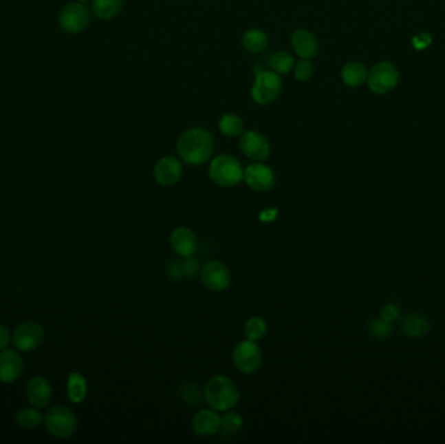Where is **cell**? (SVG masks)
Returning <instances> with one entry per match:
<instances>
[{
  "label": "cell",
  "mask_w": 445,
  "mask_h": 444,
  "mask_svg": "<svg viewBox=\"0 0 445 444\" xmlns=\"http://www.w3.org/2000/svg\"><path fill=\"white\" fill-rule=\"evenodd\" d=\"M78 1H81V3H85V1H89V0H78Z\"/></svg>",
  "instance_id": "36"
},
{
  "label": "cell",
  "mask_w": 445,
  "mask_h": 444,
  "mask_svg": "<svg viewBox=\"0 0 445 444\" xmlns=\"http://www.w3.org/2000/svg\"><path fill=\"white\" fill-rule=\"evenodd\" d=\"M235 368L245 375H252L262 368L263 353L257 341L242 340L235 349L232 355Z\"/></svg>",
  "instance_id": "5"
},
{
  "label": "cell",
  "mask_w": 445,
  "mask_h": 444,
  "mask_svg": "<svg viewBox=\"0 0 445 444\" xmlns=\"http://www.w3.org/2000/svg\"><path fill=\"white\" fill-rule=\"evenodd\" d=\"M401 331L404 335L411 339H420L427 335L431 330V324L428 318L422 314H409L401 321Z\"/></svg>",
  "instance_id": "19"
},
{
  "label": "cell",
  "mask_w": 445,
  "mask_h": 444,
  "mask_svg": "<svg viewBox=\"0 0 445 444\" xmlns=\"http://www.w3.org/2000/svg\"><path fill=\"white\" fill-rule=\"evenodd\" d=\"M43 340V328L36 322H25L20 324L13 334V343L16 348L23 352L34 350Z\"/></svg>",
  "instance_id": "12"
},
{
  "label": "cell",
  "mask_w": 445,
  "mask_h": 444,
  "mask_svg": "<svg viewBox=\"0 0 445 444\" xmlns=\"http://www.w3.org/2000/svg\"><path fill=\"white\" fill-rule=\"evenodd\" d=\"M224 414L220 416V423H221V429L226 432H240L241 427L243 426V419L239 412H235L232 409L223 412Z\"/></svg>",
  "instance_id": "28"
},
{
  "label": "cell",
  "mask_w": 445,
  "mask_h": 444,
  "mask_svg": "<svg viewBox=\"0 0 445 444\" xmlns=\"http://www.w3.org/2000/svg\"><path fill=\"white\" fill-rule=\"evenodd\" d=\"M431 42H433V38L428 33H421L413 38V46L417 50H424V48L428 47L431 45Z\"/></svg>",
  "instance_id": "33"
},
{
  "label": "cell",
  "mask_w": 445,
  "mask_h": 444,
  "mask_svg": "<svg viewBox=\"0 0 445 444\" xmlns=\"http://www.w3.org/2000/svg\"><path fill=\"white\" fill-rule=\"evenodd\" d=\"M292 48L301 59H313L318 55L319 43L314 33L306 29L296 30L290 38Z\"/></svg>",
  "instance_id": "16"
},
{
  "label": "cell",
  "mask_w": 445,
  "mask_h": 444,
  "mask_svg": "<svg viewBox=\"0 0 445 444\" xmlns=\"http://www.w3.org/2000/svg\"><path fill=\"white\" fill-rule=\"evenodd\" d=\"M367 70L361 61H349L343 67L341 78L344 84L350 87H358L367 81Z\"/></svg>",
  "instance_id": "20"
},
{
  "label": "cell",
  "mask_w": 445,
  "mask_h": 444,
  "mask_svg": "<svg viewBox=\"0 0 445 444\" xmlns=\"http://www.w3.org/2000/svg\"><path fill=\"white\" fill-rule=\"evenodd\" d=\"M90 21L89 8L81 1H74L67 4L61 10L59 24L61 29L67 33L77 34L83 32Z\"/></svg>",
  "instance_id": "9"
},
{
  "label": "cell",
  "mask_w": 445,
  "mask_h": 444,
  "mask_svg": "<svg viewBox=\"0 0 445 444\" xmlns=\"http://www.w3.org/2000/svg\"><path fill=\"white\" fill-rule=\"evenodd\" d=\"M181 275H184L182 262H172L169 266V276L173 279H179Z\"/></svg>",
  "instance_id": "35"
},
{
  "label": "cell",
  "mask_w": 445,
  "mask_h": 444,
  "mask_svg": "<svg viewBox=\"0 0 445 444\" xmlns=\"http://www.w3.org/2000/svg\"><path fill=\"white\" fill-rule=\"evenodd\" d=\"M182 163L175 156H164L159 159L154 167V179L162 187H172L180 181Z\"/></svg>",
  "instance_id": "13"
},
{
  "label": "cell",
  "mask_w": 445,
  "mask_h": 444,
  "mask_svg": "<svg viewBox=\"0 0 445 444\" xmlns=\"http://www.w3.org/2000/svg\"><path fill=\"white\" fill-rule=\"evenodd\" d=\"M214 138L202 128H191L180 134L176 151L181 160L191 166H201L214 154Z\"/></svg>",
  "instance_id": "1"
},
{
  "label": "cell",
  "mask_w": 445,
  "mask_h": 444,
  "mask_svg": "<svg viewBox=\"0 0 445 444\" xmlns=\"http://www.w3.org/2000/svg\"><path fill=\"white\" fill-rule=\"evenodd\" d=\"M171 246L181 258L193 257L198 251V240L195 233L188 227H176L171 233Z\"/></svg>",
  "instance_id": "14"
},
{
  "label": "cell",
  "mask_w": 445,
  "mask_h": 444,
  "mask_svg": "<svg viewBox=\"0 0 445 444\" xmlns=\"http://www.w3.org/2000/svg\"><path fill=\"white\" fill-rule=\"evenodd\" d=\"M293 73L299 81H301V83L309 81L314 74L313 63L310 61V59H301L299 63L294 64Z\"/></svg>",
  "instance_id": "30"
},
{
  "label": "cell",
  "mask_w": 445,
  "mask_h": 444,
  "mask_svg": "<svg viewBox=\"0 0 445 444\" xmlns=\"http://www.w3.org/2000/svg\"><path fill=\"white\" fill-rule=\"evenodd\" d=\"M255 80L252 86V98L261 106H267L276 99L281 92L280 74L272 70H265L262 65L254 67Z\"/></svg>",
  "instance_id": "4"
},
{
  "label": "cell",
  "mask_w": 445,
  "mask_h": 444,
  "mask_svg": "<svg viewBox=\"0 0 445 444\" xmlns=\"http://www.w3.org/2000/svg\"><path fill=\"white\" fill-rule=\"evenodd\" d=\"M208 176L219 187L232 188L243 180V167L236 156L221 154L211 160Z\"/></svg>",
  "instance_id": "3"
},
{
  "label": "cell",
  "mask_w": 445,
  "mask_h": 444,
  "mask_svg": "<svg viewBox=\"0 0 445 444\" xmlns=\"http://www.w3.org/2000/svg\"><path fill=\"white\" fill-rule=\"evenodd\" d=\"M199 277L206 288L213 292H223L228 288L232 275L227 264L220 261L206 262L199 271Z\"/></svg>",
  "instance_id": "8"
},
{
  "label": "cell",
  "mask_w": 445,
  "mask_h": 444,
  "mask_svg": "<svg viewBox=\"0 0 445 444\" xmlns=\"http://www.w3.org/2000/svg\"><path fill=\"white\" fill-rule=\"evenodd\" d=\"M268 326L262 317H252L243 324V337L252 341H259L267 335Z\"/></svg>",
  "instance_id": "24"
},
{
  "label": "cell",
  "mask_w": 445,
  "mask_h": 444,
  "mask_svg": "<svg viewBox=\"0 0 445 444\" xmlns=\"http://www.w3.org/2000/svg\"><path fill=\"white\" fill-rule=\"evenodd\" d=\"M206 404L217 412L233 409L240 401V391L227 375H214L205 385Z\"/></svg>",
  "instance_id": "2"
},
{
  "label": "cell",
  "mask_w": 445,
  "mask_h": 444,
  "mask_svg": "<svg viewBox=\"0 0 445 444\" xmlns=\"http://www.w3.org/2000/svg\"><path fill=\"white\" fill-rule=\"evenodd\" d=\"M240 149L243 156L253 162H265L271 154V145L263 133L248 131L240 136Z\"/></svg>",
  "instance_id": "11"
},
{
  "label": "cell",
  "mask_w": 445,
  "mask_h": 444,
  "mask_svg": "<svg viewBox=\"0 0 445 444\" xmlns=\"http://www.w3.org/2000/svg\"><path fill=\"white\" fill-rule=\"evenodd\" d=\"M11 343V334L6 326L0 324V350L7 349Z\"/></svg>",
  "instance_id": "34"
},
{
  "label": "cell",
  "mask_w": 445,
  "mask_h": 444,
  "mask_svg": "<svg viewBox=\"0 0 445 444\" xmlns=\"http://www.w3.org/2000/svg\"><path fill=\"white\" fill-rule=\"evenodd\" d=\"M268 45V38L263 30L261 29H250L245 32L242 36V46L252 52V54H258L262 52Z\"/></svg>",
  "instance_id": "21"
},
{
  "label": "cell",
  "mask_w": 445,
  "mask_h": 444,
  "mask_svg": "<svg viewBox=\"0 0 445 444\" xmlns=\"http://www.w3.org/2000/svg\"><path fill=\"white\" fill-rule=\"evenodd\" d=\"M24 362L21 357L10 349L0 352V382L12 383L23 372Z\"/></svg>",
  "instance_id": "17"
},
{
  "label": "cell",
  "mask_w": 445,
  "mask_h": 444,
  "mask_svg": "<svg viewBox=\"0 0 445 444\" xmlns=\"http://www.w3.org/2000/svg\"><path fill=\"white\" fill-rule=\"evenodd\" d=\"M192 429L198 436H213L221 429L220 416L214 409H202L193 416Z\"/></svg>",
  "instance_id": "15"
},
{
  "label": "cell",
  "mask_w": 445,
  "mask_h": 444,
  "mask_svg": "<svg viewBox=\"0 0 445 444\" xmlns=\"http://www.w3.org/2000/svg\"><path fill=\"white\" fill-rule=\"evenodd\" d=\"M122 4V0H94L93 11L99 19L111 20L121 12Z\"/></svg>",
  "instance_id": "23"
},
{
  "label": "cell",
  "mask_w": 445,
  "mask_h": 444,
  "mask_svg": "<svg viewBox=\"0 0 445 444\" xmlns=\"http://www.w3.org/2000/svg\"><path fill=\"white\" fill-rule=\"evenodd\" d=\"M43 421L42 414L36 409H23L17 412L16 414V422L19 426L26 427V429H34L38 427Z\"/></svg>",
  "instance_id": "27"
},
{
  "label": "cell",
  "mask_w": 445,
  "mask_h": 444,
  "mask_svg": "<svg viewBox=\"0 0 445 444\" xmlns=\"http://www.w3.org/2000/svg\"><path fill=\"white\" fill-rule=\"evenodd\" d=\"M245 124L236 114H224L219 120V131L227 137H240L243 133Z\"/></svg>",
  "instance_id": "22"
},
{
  "label": "cell",
  "mask_w": 445,
  "mask_h": 444,
  "mask_svg": "<svg viewBox=\"0 0 445 444\" xmlns=\"http://www.w3.org/2000/svg\"><path fill=\"white\" fill-rule=\"evenodd\" d=\"M182 271H184V275L189 276V277H194L195 275L199 274L201 271V264L199 262L193 257H188V258H184V262H182Z\"/></svg>",
  "instance_id": "32"
},
{
  "label": "cell",
  "mask_w": 445,
  "mask_h": 444,
  "mask_svg": "<svg viewBox=\"0 0 445 444\" xmlns=\"http://www.w3.org/2000/svg\"><path fill=\"white\" fill-rule=\"evenodd\" d=\"M294 64V58L288 51H277L268 61L270 70L279 74H288L292 72Z\"/></svg>",
  "instance_id": "26"
},
{
  "label": "cell",
  "mask_w": 445,
  "mask_h": 444,
  "mask_svg": "<svg viewBox=\"0 0 445 444\" xmlns=\"http://www.w3.org/2000/svg\"><path fill=\"white\" fill-rule=\"evenodd\" d=\"M245 184L255 192H268L275 187V172L263 162H253L243 169Z\"/></svg>",
  "instance_id": "10"
},
{
  "label": "cell",
  "mask_w": 445,
  "mask_h": 444,
  "mask_svg": "<svg viewBox=\"0 0 445 444\" xmlns=\"http://www.w3.org/2000/svg\"><path fill=\"white\" fill-rule=\"evenodd\" d=\"M68 397L73 403H81L87 395V382L78 372H72L68 378L67 384Z\"/></svg>",
  "instance_id": "25"
},
{
  "label": "cell",
  "mask_w": 445,
  "mask_h": 444,
  "mask_svg": "<svg viewBox=\"0 0 445 444\" xmlns=\"http://www.w3.org/2000/svg\"><path fill=\"white\" fill-rule=\"evenodd\" d=\"M369 332L376 340H387L388 337H392L393 328L392 324L385 322L379 317L369 324Z\"/></svg>",
  "instance_id": "29"
},
{
  "label": "cell",
  "mask_w": 445,
  "mask_h": 444,
  "mask_svg": "<svg viewBox=\"0 0 445 444\" xmlns=\"http://www.w3.org/2000/svg\"><path fill=\"white\" fill-rule=\"evenodd\" d=\"M380 318L388 322V324H393L395 321H398L400 318V308L395 302H389L383 306L382 312H380Z\"/></svg>",
  "instance_id": "31"
},
{
  "label": "cell",
  "mask_w": 445,
  "mask_h": 444,
  "mask_svg": "<svg viewBox=\"0 0 445 444\" xmlns=\"http://www.w3.org/2000/svg\"><path fill=\"white\" fill-rule=\"evenodd\" d=\"M398 83V68L389 61H380L375 64L367 74L369 87L376 94L389 93Z\"/></svg>",
  "instance_id": "7"
},
{
  "label": "cell",
  "mask_w": 445,
  "mask_h": 444,
  "mask_svg": "<svg viewBox=\"0 0 445 444\" xmlns=\"http://www.w3.org/2000/svg\"><path fill=\"white\" fill-rule=\"evenodd\" d=\"M26 395L29 401L36 408H45L52 397V388L45 378H33L26 387Z\"/></svg>",
  "instance_id": "18"
},
{
  "label": "cell",
  "mask_w": 445,
  "mask_h": 444,
  "mask_svg": "<svg viewBox=\"0 0 445 444\" xmlns=\"http://www.w3.org/2000/svg\"><path fill=\"white\" fill-rule=\"evenodd\" d=\"M48 432L56 438H69L77 430V419L71 409L65 407H54L50 409L45 417Z\"/></svg>",
  "instance_id": "6"
}]
</instances>
